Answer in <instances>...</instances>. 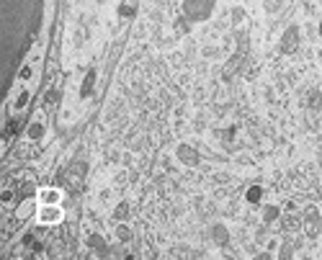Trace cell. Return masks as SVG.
Listing matches in <instances>:
<instances>
[{
    "instance_id": "cell-12",
    "label": "cell",
    "mask_w": 322,
    "mask_h": 260,
    "mask_svg": "<svg viewBox=\"0 0 322 260\" xmlns=\"http://www.w3.org/2000/svg\"><path fill=\"white\" fill-rule=\"evenodd\" d=\"M26 137H31V139H41V137H44V124L34 121L31 127H29V131H26Z\"/></svg>"
},
{
    "instance_id": "cell-2",
    "label": "cell",
    "mask_w": 322,
    "mask_h": 260,
    "mask_svg": "<svg viewBox=\"0 0 322 260\" xmlns=\"http://www.w3.org/2000/svg\"><path fill=\"white\" fill-rule=\"evenodd\" d=\"M37 219L41 224H59L62 219H65V211H62V206L59 204H41L39 209H37Z\"/></svg>"
},
{
    "instance_id": "cell-8",
    "label": "cell",
    "mask_w": 322,
    "mask_h": 260,
    "mask_svg": "<svg viewBox=\"0 0 322 260\" xmlns=\"http://www.w3.org/2000/svg\"><path fill=\"white\" fill-rule=\"evenodd\" d=\"M211 237H214L217 245H227V242H229V232H227V227H222V224H214V227H211Z\"/></svg>"
},
{
    "instance_id": "cell-5",
    "label": "cell",
    "mask_w": 322,
    "mask_h": 260,
    "mask_svg": "<svg viewBox=\"0 0 322 260\" xmlns=\"http://www.w3.org/2000/svg\"><path fill=\"white\" fill-rule=\"evenodd\" d=\"M37 196H39V201H41V204H59L62 191H59V188H41Z\"/></svg>"
},
{
    "instance_id": "cell-20",
    "label": "cell",
    "mask_w": 322,
    "mask_h": 260,
    "mask_svg": "<svg viewBox=\"0 0 322 260\" xmlns=\"http://www.w3.org/2000/svg\"><path fill=\"white\" fill-rule=\"evenodd\" d=\"M13 201V191H3V204H11Z\"/></svg>"
},
{
    "instance_id": "cell-16",
    "label": "cell",
    "mask_w": 322,
    "mask_h": 260,
    "mask_svg": "<svg viewBox=\"0 0 322 260\" xmlns=\"http://www.w3.org/2000/svg\"><path fill=\"white\" fill-rule=\"evenodd\" d=\"M57 101H59V93H57V91H49L47 98H44V109H52V106H57Z\"/></svg>"
},
{
    "instance_id": "cell-13",
    "label": "cell",
    "mask_w": 322,
    "mask_h": 260,
    "mask_svg": "<svg viewBox=\"0 0 322 260\" xmlns=\"http://www.w3.org/2000/svg\"><path fill=\"white\" fill-rule=\"evenodd\" d=\"M261 196H263V188H261V186H253V188H247L245 199H247L250 204H258V201H261Z\"/></svg>"
},
{
    "instance_id": "cell-3",
    "label": "cell",
    "mask_w": 322,
    "mask_h": 260,
    "mask_svg": "<svg viewBox=\"0 0 322 260\" xmlns=\"http://www.w3.org/2000/svg\"><path fill=\"white\" fill-rule=\"evenodd\" d=\"M297 47H299V29L297 26H289L286 34H284V39H281V49L286 52V55H294Z\"/></svg>"
},
{
    "instance_id": "cell-17",
    "label": "cell",
    "mask_w": 322,
    "mask_h": 260,
    "mask_svg": "<svg viewBox=\"0 0 322 260\" xmlns=\"http://www.w3.org/2000/svg\"><path fill=\"white\" fill-rule=\"evenodd\" d=\"M127 214H129V204H119V209H116L114 211V219H124V217H127Z\"/></svg>"
},
{
    "instance_id": "cell-22",
    "label": "cell",
    "mask_w": 322,
    "mask_h": 260,
    "mask_svg": "<svg viewBox=\"0 0 322 260\" xmlns=\"http://www.w3.org/2000/svg\"><path fill=\"white\" fill-rule=\"evenodd\" d=\"M320 37H322V23H320Z\"/></svg>"
},
{
    "instance_id": "cell-21",
    "label": "cell",
    "mask_w": 322,
    "mask_h": 260,
    "mask_svg": "<svg viewBox=\"0 0 322 260\" xmlns=\"http://www.w3.org/2000/svg\"><path fill=\"white\" fill-rule=\"evenodd\" d=\"M232 13H235V16H232V19H235V21H240V19H243V11H240V8H235V11H232Z\"/></svg>"
},
{
    "instance_id": "cell-1",
    "label": "cell",
    "mask_w": 322,
    "mask_h": 260,
    "mask_svg": "<svg viewBox=\"0 0 322 260\" xmlns=\"http://www.w3.org/2000/svg\"><path fill=\"white\" fill-rule=\"evenodd\" d=\"M211 8H214V0H186L183 13L189 21H204V19H209Z\"/></svg>"
},
{
    "instance_id": "cell-10",
    "label": "cell",
    "mask_w": 322,
    "mask_h": 260,
    "mask_svg": "<svg viewBox=\"0 0 322 260\" xmlns=\"http://www.w3.org/2000/svg\"><path fill=\"white\" fill-rule=\"evenodd\" d=\"M279 217H281L279 206H265V209H263V222H265V224H273Z\"/></svg>"
},
{
    "instance_id": "cell-6",
    "label": "cell",
    "mask_w": 322,
    "mask_h": 260,
    "mask_svg": "<svg viewBox=\"0 0 322 260\" xmlns=\"http://www.w3.org/2000/svg\"><path fill=\"white\" fill-rule=\"evenodd\" d=\"M19 199H31L34 193H39L37 188H34V181H29V178H19Z\"/></svg>"
},
{
    "instance_id": "cell-4",
    "label": "cell",
    "mask_w": 322,
    "mask_h": 260,
    "mask_svg": "<svg viewBox=\"0 0 322 260\" xmlns=\"http://www.w3.org/2000/svg\"><path fill=\"white\" fill-rule=\"evenodd\" d=\"M175 157L181 160L183 165H199V152H196L191 145H181L175 149Z\"/></svg>"
},
{
    "instance_id": "cell-14",
    "label": "cell",
    "mask_w": 322,
    "mask_h": 260,
    "mask_svg": "<svg viewBox=\"0 0 322 260\" xmlns=\"http://www.w3.org/2000/svg\"><path fill=\"white\" fill-rule=\"evenodd\" d=\"M116 240L119 242H129L132 240V229L127 227V224H119V227H116Z\"/></svg>"
},
{
    "instance_id": "cell-19",
    "label": "cell",
    "mask_w": 322,
    "mask_h": 260,
    "mask_svg": "<svg viewBox=\"0 0 322 260\" xmlns=\"http://www.w3.org/2000/svg\"><path fill=\"white\" fill-rule=\"evenodd\" d=\"M119 11H121V16H132V13H134V8H132V5H121Z\"/></svg>"
},
{
    "instance_id": "cell-7",
    "label": "cell",
    "mask_w": 322,
    "mask_h": 260,
    "mask_svg": "<svg viewBox=\"0 0 322 260\" xmlns=\"http://www.w3.org/2000/svg\"><path fill=\"white\" fill-rule=\"evenodd\" d=\"M302 222L304 219H299L297 214H286V217H281V227H284V232H297L302 227Z\"/></svg>"
},
{
    "instance_id": "cell-9",
    "label": "cell",
    "mask_w": 322,
    "mask_h": 260,
    "mask_svg": "<svg viewBox=\"0 0 322 260\" xmlns=\"http://www.w3.org/2000/svg\"><path fill=\"white\" fill-rule=\"evenodd\" d=\"M88 242V247H93V250H98L101 255H109V247H106V240L101 237V235H91L85 240Z\"/></svg>"
},
{
    "instance_id": "cell-11",
    "label": "cell",
    "mask_w": 322,
    "mask_h": 260,
    "mask_svg": "<svg viewBox=\"0 0 322 260\" xmlns=\"http://www.w3.org/2000/svg\"><path fill=\"white\" fill-rule=\"evenodd\" d=\"M307 106H309V109H320V106H322V93L320 91H309L307 93Z\"/></svg>"
},
{
    "instance_id": "cell-18",
    "label": "cell",
    "mask_w": 322,
    "mask_h": 260,
    "mask_svg": "<svg viewBox=\"0 0 322 260\" xmlns=\"http://www.w3.org/2000/svg\"><path fill=\"white\" fill-rule=\"evenodd\" d=\"M29 214H31V206H29V204H23L21 209H19V217H29Z\"/></svg>"
},
{
    "instance_id": "cell-15",
    "label": "cell",
    "mask_w": 322,
    "mask_h": 260,
    "mask_svg": "<svg viewBox=\"0 0 322 260\" xmlns=\"http://www.w3.org/2000/svg\"><path fill=\"white\" fill-rule=\"evenodd\" d=\"M93 83H95V73H88V77H85L83 88H80V95H91V91H93Z\"/></svg>"
}]
</instances>
